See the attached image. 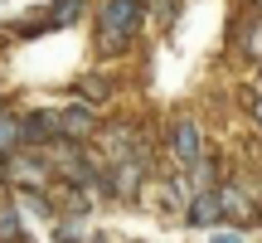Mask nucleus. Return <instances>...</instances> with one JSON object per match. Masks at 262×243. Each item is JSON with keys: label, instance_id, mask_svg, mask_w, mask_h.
Instances as JSON below:
<instances>
[{"label": "nucleus", "instance_id": "4", "mask_svg": "<svg viewBox=\"0 0 262 243\" xmlns=\"http://www.w3.org/2000/svg\"><path fill=\"white\" fill-rule=\"evenodd\" d=\"M219 214H224V199L219 195H194V205H189V224H219Z\"/></svg>", "mask_w": 262, "mask_h": 243}, {"label": "nucleus", "instance_id": "6", "mask_svg": "<svg viewBox=\"0 0 262 243\" xmlns=\"http://www.w3.org/2000/svg\"><path fill=\"white\" fill-rule=\"evenodd\" d=\"M219 199H224V214H238V219H248V199L238 195V190H219Z\"/></svg>", "mask_w": 262, "mask_h": 243}, {"label": "nucleus", "instance_id": "1", "mask_svg": "<svg viewBox=\"0 0 262 243\" xmlns=\"http://www.w3.org/2000/svg\"><path fill=\"white\" fill-rule=\"evenodd\" d=\"M136 25H141V0H107V5L97 10V39H102L107 54L126 49L131 34H136Z\"/></svg>", "mask_w": 262, "mask_h": 243}, {"label": "nucleus", "instance_id": "9", "mask_svg": "<svg viewBox=\"0 0 262 243\" xmlns=\"http://www.w3.org/2000/svg\"><path fill=\"white\" fill-rule=\"evenodd\" d=\"M214 243H243V238H238V229H219Z\"/></svg>", "mask_w": 262, "mask_h": 243}, {"label": "nucleus", "instance_id": "3", "mask_svg": "<svg viewBox=\"0 0 262 243\" xmlns=\"http://www.w3.org/2000/svg\"><path fill=\"white\" fill-rule=\"evenodd\" d=\"M93 107L88 103H78V107H68V112H58V131L63 136H93Z\"/></svg>", "mask_w": 262, "mask_h": 243}, {"label": "nucleus", "instance_id": "7", "mask_svg": "<svg viewBox=\"0 0 262 243\" xmlns=\"http://www.w3.org/2000/svg\"><path fill=\"white\" fill-rule=\"evenodd\" d=\"M19 238V214L15 209H0V243H15Z\"/></svg>", "mask_w": 262, "mask_h": 243}, {"label": "nucleus", "instance_id": "10", "mask_svg": "<svg viewBox=\"0 0 262 243\" xmlns=\"http://www.w3.org/2000/svg\"><path fill=\"white\" fill-rule=\"evenodd\" d=\"M248 49H253V54L262 58V29H253V34H248Z\"/></svg>", "mask_w": 262, "mask_h": 243}, {"label": "nucleus", "instance_id": "2", "mask_svg": "<svg viewBox=\"0 0 262 243\" xmlns=\"http://www.w3.org/2000/svg\"><path fill=\"white\" fill-rule=\"evenodd\" d=\"M170 146H175V160H180V166H189V170L204 166V136H199V121L180 117L175 131H170Z\"/></svg>", "mask_w": 262, "mask_h": 243}, {"label": "nucleus", "instance_id": "8", "mask_svg": "<svg viewBox=\"0 0 262 243\" xmlns=\"http://www.w3.org/2000/svg\"><path fill=\"white\" fill-rule=\"evenodd\" d=\"M146 5H150V10H156V15H160V19H170V15H175V0H146Z\"/></svg>", "mask_w": 262, "mask_h": 243}, {"label": "nucleus", "instance_id": "5", "mask_svg": "<svg viewBox=\"0 0 262 243\" xmlns=\"http://www.w3.org/2000/svg\"><path fill=\"white\" fill-rule=\"evenodd\" d=\"M19 141H25V127H19V121H10V117H0V156H5V151H15Z\"/></svg>", "mask_w": 262, "mask_h": 243}, {"label": "nucleus", "instance_id": "11", "mask_svg": "<svg viewBox=\"0 0 262 243\" xmlns=\"http://www.w3.org/2000/svg\"><path fill=\"white\" fill-rule=\"evenodd\" d=\"M253 117H257V121H262V103H253Z\"/></svg>", "mask_w": 262, "mask_h": 243}]
</instances>
